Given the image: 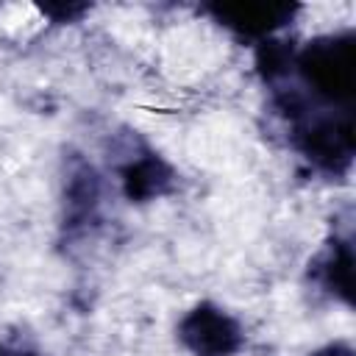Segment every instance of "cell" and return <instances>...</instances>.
Listing matches in <instances>:
<instances>
[{
	"instance_id": "cell-1",
	"label": "cell",
	"mask_w": 356,
	"mask_h": 356,
	"mask_svg": "<svg viewBox=\"0 0 356 356\" xmlns=\"http://www.w3.org/2000/svg\"><path fill=\"white\" fill-rule=\"evenodd\" d=\"M353 33H328L306 42L295 50L292 72L300 75L303 95L312 103L334 111H350L353 106Z\"/></svg>"
},
{
	"instance_id": "cell-2",
	"label": "cell",
	"mask_w": 356,
	"mask_h": 356,
	"mask_svg": "<svg viewBox=\"0 0 356 356\" xmlns=\"http://www.w3.org/2000/svg\"><path fill=\"white\" fill-rule=\"evenodd\" d=\"M178 339L195 356H234L245 342L239 323L214 303H197L178 323Z\"/></svg>"
},
{
	"instance_id": "cell-8",
	"label": "cell",
	"mask_w": 356,
	"mask_h": 356,
	"mask_svg": "<svg viewBox=\"0 0 356 356\" xmlns=\"http://www.w3.org/2000/svg\"><path fill=\"white\" fill-rule=\"evenodd\" d=\"M0 356H39V353H33L28 348H14V345H3L0 342Z\"/></svg>"
},
{
	"instance_id": "cell-4",
	"label": "cell",
	"mask_w": 356,
	"mask_h": 356,
	"mask_svg": "<svg viewBox=\"0 0 356 356\" xmlns=\"http://www.w3.org/2000/svg\"><path fill=\"white\" fill-rule=\"evenodd\" d=\"M117 175L122 181V192L131 203L153 200L172 186V170L167 161H161L153 150L142 147L136 156H128L125 164L117 167Z\"/></svg>"
},
{
	"instance_id": "cell-3",
	"label": "cell",
	"mask_w": 356,
	"mask_h": 356,
	"mask_svg": "<svg viewBox=\"0 0 356 356\" xmlns=\"http://www.w3.org/2000/svg\"><path fill=\"white\" fill-rule=\"evenodd\" d=\"M206 11L225 25L228 31L245 36V39H270L273 31L284 28L292 14L298 11V6H286V3H217V6H206Z\"/></svg>"
},
{
	"instance_id": "cell-5",
	"label": "cell",
	"mask_w": 356,
	"mask_h": 356,
	"mask_svg": "<svg viewBox=\"0 0 356 356\" xmlns=\"http://www.w3.org/2000/svg\"><path fill=\"white\" fill-rule=\"evenodd\" d=\"M312 275L345 303L353 300V250L348 239H334L328 250L314 261Z\"/></svg>"
},
{
	"instance_id": "cell-7",
	"label": "cell",
	"mask_w": 356,
	"mask_h": 356,
	"mask_svg": "<svg viewBox=\"0 0 356 356\" xmlns=\"http://www.w3.org/2000/svg\"><path fill=\"white\" fill-rule=\"evenodd\" d=\"M312 356H353V348H350V345H345V342H334V345L320 348V350H317V353H312Z\"/></svg>"
},
{
	"instance_id": "cell-6",
	"label": "cell",
	"mask_w": 356,
	"mask_h": 356,
	"mask_svg": "<svg viewBox=\"0 0 356 356\" xmlns=\"http://www.w3.org/2000/svg\"><path fill=\"white\" fill-rule=\"evenodd\" d=\"M100 203V181L92 164L75 161L67 172V225L86 222Z\"/></svg>"
}]
</instances>
